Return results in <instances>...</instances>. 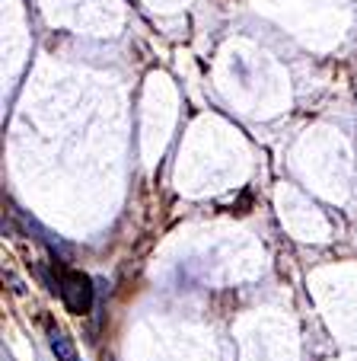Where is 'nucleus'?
I'll return each mask as SVG.
<instances>
[{"label":"nucleus","instance_id":"1","mask_svg":"<svg viewBox=\"0 0 357 361\" xmlns=\"http://www.w3.org/2000/svg\"><path fill=\"white\" fill-rule=\"evenodd\" d=\"M58 294H61L68 314H89V307H93V281L77 269L58 272Z\"/></svg>","mask_w":357,"mask_h":361},{"label":"nucleus","instance_id":"2","mask_svg":"<svg viewBox=\"0 0 357 361\" xmlns=\"http://www.w3.org/2000/svg\"><path fill=\"white\" fill-rule=\"evenodd\" d=\"M48 342H51V352H54V358L58 361H77V352H74V345H70V339L61 333V329H48Z\"/></svg>","mask_w":357,"mask_h":361}]
</instances>
